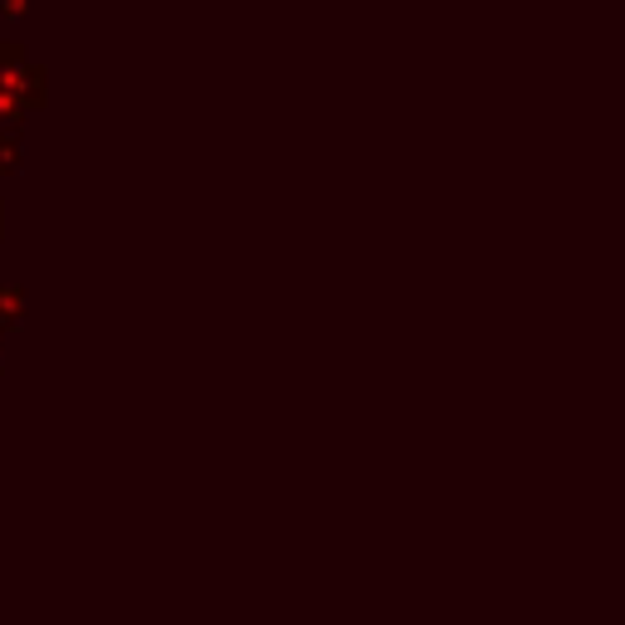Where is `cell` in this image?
<instances>
[{
    "label": "cell",
    "mask_w": 625,
    "mask_h": 625,
    "mask_svg": "<svg viewBox=\"0 0 625 625\" xmlns=\"http://www.w3.org/2000/svg\"><path fill=\"white\" fill-rule=\"evenodd\" d=\"M15 157H20V142L15 137H0V171H15Z\"/></svg>",
    "instance_id": "6da1fadb"
},
{
    "label": "cell",
    "mask_w": 625,
    "mask_h": 625,
    "mask_svg": "<svg viewBox=\"0 0 625 625\" xmlns=\"http://www.w3.org/2000/svg\"><path fill=\"white\" fill-rule=\"evenodd\" d=\"M5 10H20V0H5Z\"/></svg>",
    "instance_id": "7a4b0ae2"
}]
</instances>
